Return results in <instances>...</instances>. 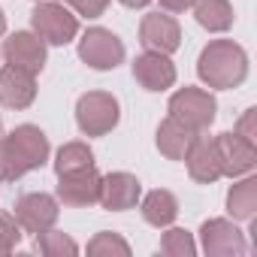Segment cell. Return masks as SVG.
<instances>
[{"mask_svg":"<svg viewBox=\"0 0 257 257\" xmlns=\"http://www.w3.org/2000/svg\"><path fill=\"white\" fill-rule=\"evenodd\" d=\"M197 76L215 91L239 88L248 79V55L233 40H212L197 58Z\"/></svg>","mask_w":257,"mask_h":257,"instance_id":"1","label":"cell"},{"mask_svg":"<svg viewBox=\"0 0 257 257\" xmlns=\"http://www.w3.org/2000/svg\"><path fill=\"white\" fill-rule=\"evenodd\" d=\"M118 118H121V106L106 91H88L76 103V124L85 137H106L109 131H115Z\"/></svg>","mask_w":257,"mask_h":257,"instance_id":"2","label":"cell"},{"mask_svg":"<svg viewBox=\"0 0 257 257\" xmlns=\"http://www.w3.org/2000/svg\"><path fill=\"white\" fill-rule=\"evenodd\" d=\"M31 25L34 34L49 46H67L79 37V19L55 0H40L37 10L31 13Z\"/></svg>","mask_w":257,"mask_h":257,"instance_id":"3","label":"cell"},{"mask_svg":"<svg viewBox=\"0 0 257 257\" xmlns=\"http://www.w3.org/2000/svg\"><path fill=\"white\" fill-rule=\"evenodd\" d=\"M215 112H218V103L203 88H188L185 85L170 97V115L176 121L188 124L191 131H206V127L215 121Z\"/></svg>","mask_w":257,"mask_h":257,"instance_id":"4","label":"cell"},{"mask_svg":"<svg viewBox=\"0 0 257 257\" xmlns=\"http://www.w3.org/2000/svg\"><path fill=\"white\" fill-rule=\"evenodd\" d=\"M79 58L91 70H115L124 61V43L106 28H88L79 40Z\"/></svg>","mask_w":257,"mask_h":257,"instance_id":"5","label":"cell"},{"mask_svg":"<svg viewBox=\"0 0 257 257\" xmlns=\"http://www.w3.org/2000/svg\"><path fill=\"white\" fill-rule=\"evenodd\" d=\"M200 245L209 257H245L248 254L245 233L227 218H209L200 227Z\"/></svg>","mask_w":257,"mask_h":257,"instance_id":"6","label":"cell"},{"mask_svg":"<svg viewBox=\"0 0 257 257\" xmlns=\"http://www.w3.org/2000/svg\"><path fill=\"white\" fill-rule=\"evenodd\" d=\"M61 209H58V197L52 194H43V191H34V194H25L16 200V209H13V218L19 221V227L25 233H34L40 236L43 230L55 227Z\"/></svg>","mask_w":257,"mask_h":257,"instance_id":"7","label":"cell"},{"mask_svg":"<svg viewBox=\"0 0 257 257\" xmlns=\"http://www.w3.org/2000/svg\"><path fill=\"white\" fill-rule=\"evenodd\" d=\"M7 143H10V149H13V155H16V161L22 164L25 173L46 167V161L52 155L49 137L40 131L37 124H19L16 131L7 137Z\"/></svg>","mask_w":257,"mask_h":257,"instance_id":"8","label":"cell"},{"mask_svg":"<svg viewBox=\"0 0 257 257\" xmlns=\"http://www.w3.org/2000/svg\"><path fill=\"white\" fill-rule=\"evenodd\" d=\"M215 146H218V158H221V176L239 179V176L254 173V167H257V146L254 143H248L236 131L233 134L227 131V134L215 137Z\"/></svg>","mask_w":257,"mask_h":257,"instance_id":"9","label":"cell"},{"mask_svg":"<svg viewBox=\"0 0 257 257\" xmlns=\"http://www.w3.org/2000/svg\"><path fill=\"white\" fill-rule=\"evenodd\" d=\"M100 185H103V176L94 167H85V170L58 176L55 197L64 206H94V203H100Z\"/></svg>","mask_w":257,"mask_h":257,"instance_id":"10","label":"cell"},{"mask_svg":"<svg viewBox=\"0 0 257 257\" xmlns=\"http://www.w3.org/2000/svg\"><path fill=\"white\" fill-rule=\"evenodd\" d=\"M140 43L146 46V52H161V55H173L182 46V28L173 16L164 13H149L140 22Z\"/></svg>","mask_w":257,"mask_h":257,"instance_id":"11","label":"cell"},{"mask_svg":"<svg viewBox=\"0 0 257 257\" xmlns=\"http://www.w3.org/2000/svg\"><path fill=\"white\" fill-rule=\"evenodd\" d=\"M0 55H4V61H7L10 67L28 70V73H34V76L46 67V58H49V55H46V43H43L37 34H31V31L13 34V37L4 43Z\"/></svg>","mask_w":257,"mask_h":257,"instance_id":"12","label":"cell"},{"mask_svg":"<svg viewBox=\"0 0 257 257\" xmlns=\"http://www.w3.org/2000/svg\"><path fill=\"white\" fill-rule=\"evenodd\" d=\"M143 197V185L137 176L131 173H109L103 176V185H100V206L109 209V212H127L134 209Z\"/></svg>","mask_w":257,"mask_h":257,"instance_id":"13","label":"cell"},{"mask_svg":"<svg viewBox=\"0 0 257 257\" xmlns=\"http://www.w3.org/2000/svg\"><path fill=\"white\" fill-rule=\"evenodd\" d=\"M37 100V76L19 67H4L0 70V103L7 109H28Z\"/></svg>","mask_w":257,"mask_h":257,"instance_id":"14","label":"cell"},{"mask_svg":"<svg viewBox=\"0 0 257 257\" xmlns=\"http://www.w3.org/2000/svg\"><path fill=\"white\" fill-rule=\"evenodd\" d=\"M134 79L146 91H167L176 85V64L170 61V55L146 52L134 61Z\"/></svg>","mask_w":257,"mask_h":257,"instance_id":"15","label":"cell"},{"mask_svg":"<svg viewBox=\"0 0 257 257\" xmlns=\"http://www.w3.org/2000/svg\"><path fill=\"white\" fill-rule=\"evenodd\" d=\"M185 164H188V176L200 185H212L221 179V158H218V146L215 140L209 137H197L194 146L188 149L185 155Z\"/></svg>","mask_w":257,"mask_h":257,"instance_id":"16","label":"cell"},{"mask_svg":"<svg viewBox=\"0 0 257 257\" xmlns=\"http://www.w3.org/2000/svg\"><path fill=\"white\" fill-rule=\"evenodd\" d=\"M197 137H200V131H191L188 124L167 115L161 121V127H158V152L167 161H185V155H188V149L194 146Z\"/></svg>","mask_w":257,"mask_h":257,"instance_id":"17","label":"cell"},{"mask_svg":"<svg viewBox=\"0 0 257 257\" xmlns=\"http://www.w3.org/2000/svg\"><path fill=\"white\" fill-rule=\"evenodd\" d=\"M194 19L200 28H206L209 34H224L233 28V7L230 0H194Z\"/></svg>","mask_w":257,"mask_h":257,"instance_id":"18","label":"cell"},{"mask_svg":"<svg viewBox=\"0 0 257 257\" xmlns=\"http://www.w3.org/2000/svg\"><path fill=\"white\" fill-rule=\"evenodd\" d=\"M254 212H257V179L248 173L242 182H236L227 191V215L233 221H251Z\"/></svg>","mask_w":257,"mask_h":257,"instance_id":"19","label":"cell"},{"mask_svg":"<svg viewBox=\"0 0 257 257\" xmlns=\"http://www.w3.org/2000/svg\"><path fill=\"white\" fill-rule=\"evenodd\" d=\"M143 218H146V224L164 230V227H170L179 218V200L170 191H164V188L149 191L146 200H143Z\"/></svg>","mask_w":257,"mask_h":257,"instance_id":"20","label":"cell"},{"mask_svg":"<svg viewBox=\"0 0 257 257\" xmlns=\"http://www.w3.org/2000/svg\"><path fill=\"white\" fill-rule=\"evenodd\" d=\"M85 167H94V152L85 146V143H64L55 155V173L64 176V173H76V170H85Z\"/></svg>","mask_w":257,"mask_h":257,"instance_id":"21","label":"cell"},{"mask_svg":"<svg viewBox=\"0 0 257 257\" xmlns=\"http://www.w3.org/2000/svg\"><path fill=\"white\" fill-rule=\"evenodd\" d=\"M37 251L46 254V257H73V254H79V245L67 233L49 227V230H43L37 236Z\"/></svg>","mask_w":257,"mask_h":257,"instance_id":"22","label":"cell"},{"mask_svg":"<svg viewBox=\"0 0 257 257\" xmlns=\"http://www.w3.org/2000/svg\"><path fill=\"white\" fill-rule=\"evenodd\" d=\"M161 251L170 254V257H194L197 254V242L188 230L182 227H170L164 236H161Z\"/></svg>","mask_w":257,"mask_h":257,"instance_id":"23","label":"cell"},{"mask_svg":"<svg viewBox=\"0 0 257 257\" xmlns=\"http://www.w3.org/2000/svg\"><path fill=\"white\" fill-rule=\"evenodd\" d=\"M88 254H94V257H127L131 254V245H127L118 233H109V230H103V233H97L91 242H88Z\"/></svg>","mask_w":257,"mask_h":257,"instance_id":"24","label":"cell"},{"mask_svg":"<svg viewBox=\"0 0 257 257\" xmlns=\"http://www.w3.org/2000/svg\"><path fill=\"white\" fill-rule=\"evenodd\" d=\"M19 239H22L19 221H16L13 215H7V212H0V257L10 254V251H16Z\"/></svg>","mask_w":257,"mask_h":257,"instance_id":"25","label":"cell"},{"mask_svg":"<svg viewBox=\"0 0 257 257\" xmlns=\"http://www.w3.org/2000/svg\"><path fill=\"white\" fill-rule=\"evenodd\" d=\"M22 176H25L22 164L16 161V155H13L7 137H0V182H16V179H22Z\"/></svg>","mask_w":257,"mask_h":257,"instance_id":"26","label":"cell"},{"mask_svg":"<svg viewBox=\"0 0 257 257\" xmlns=\"http://www.w3.org/2000/svg\"><path fill=\"white\" fill-rule=\"evenodd\" d=\"M70 10H76V16H85V19H97L106 13L109 0H64Z\"/></svg>","mask_w":257,"mask_h":257,"instance_id":"27","label":"cell"},{"mask_svg":"<svg viewBox=\"0 0 257 257\" xmlns=\"http://www.w3.org/2000/svg\"><path fill=\"white\" fill-rule=\"evenodd\" d=\"M236 134L245 137L248 143L257 140V109H245V112H242V118L236 121Z\"/></svg>","mask_w":257,"mask_h":257,"instance_id":"28","label":"cell"},{"mask_svg":"<svg viewBox=\"0 0 257 257\" xmlns=\"http://www.w3.org/2000/svg\"><path fill=\"white\" fill-rule=\"evenodd\" d=\"M161 7H164L167 13H185V10L194 7V0H161Z\"/></svg>","mask_w":257,"mask_h":257,"instance_id":"29","label":"cell"},{"mask_svg":"<svg viewBox=\"0 0 257 257\" xmlns=\"http://www.w3.org/2000/svg\"><path fill=\"white\" fill-rule=\"evenodd\" d=\"M118 4H124L127 10H143V7H149L152 0H118Z\"/></svg>","mask_w":257,"mask_h":257,"instance_id":"30","label":"cell"},{"mask_svg":"<svg viewBox=\"0 0 257 257\" xmlns=\"http://www.w3.org/2000/svg\"><path fill=\"white\" fill-rule=\"evenodd\" d=\"M7 34V16H4V10H0V37Z\"/></svg>","mask_w":257,"mask_h":257,"instance_id":"31","label":"cell"}]
</instances>
